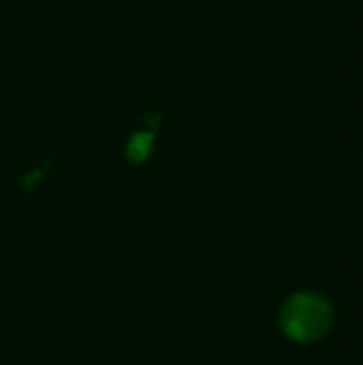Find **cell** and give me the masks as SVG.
<instances>
[{
  "label": "cell",
  "instance_id": "1",
  "mask_svg": "<svg viewBox=\"0 0 363 365\" xmlns=\"http://www.w3.org/2000/svg\"><path fill=\"white\" fill-rule=\"evenodd\" d=\"M334 323L332 306L325 297L315 293H297L289 297L280 312L285 334L302 344L317 342L327 336Z\"/></svg>",
  "mask_w": 363,
  "mask_h": 365
}]
</instances>
